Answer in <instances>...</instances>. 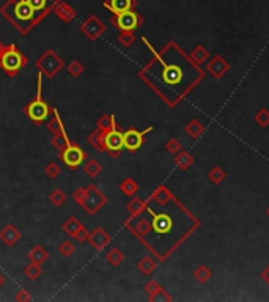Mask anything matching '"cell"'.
I'll return each instance as SVG.
<instances>
[{"label":"cell","mask_w":269,"mask_h":302,"mask_svg":"<svg viewBox=\"0 0 269 302\" xmlns=\"http://www.w3.org/2000/svg\"><path fill=\"white\" fill-rule=\"evenodd\" d=\"M121 258H123V255H121V252L120 250H112L110 252V263H114V265H118L121 261Z\"/></svg>","instance_id":"cell-23"},{"label":"cell","mask_w":269,"mask_h":302,"mask_svg":"<svg viewBox=\"0 0 269 302\" xmlns=\"http://www.w3.org/2000/svg\"><path fill=\"white\" fill-rule=\"evenodd\" d=\"M60 128H61V134H63V140L66 142V150L63 151L61 159H63V162H65L68 167H73V169H74V167L81 165L82 161H84V157H85L84 150L71 144V140L68 139L66 132H65V128H63V124L60 126Z\"/></svg>","instance_id":"cell-3"},{"label":"cell","mask_w":269,"mask_h":302,"mask_svg":"<svg viewBox=\"0 0 269 302\" xmlns=\"http://www.w3.org/2000/svg\"><path fill=\"white\" fill-rule=\"evenodd\" d=\"M137 230H139V233H142V235H148L149 232H151V224L147 222V220H140L139 225H137Z\"/></svg>","instance_id":"cell-22"},{"label":"cell","mask_w":269,"mask_h":302,"mask_svg":"<svg viewBox=\"0 0 269 302\" xmlns=\"http://www.w3.org/2000/svg\"><path fill=\"white\" fill-rule=\"evenodd\" d=\"M260 277H262V280L268 285V287H269V265L263 269V271L262 272H260Z\"/></svg>","instance_id":"cell-25"},{"label":"cell","mask_w":269,"mask_h":302,"mask_svg":"<svg viewBox=\"0 0 269 302\" xmlns=\"http://www.w3.org/2000/svg\"><path fill=\"white\" fill-rule=\"evenodd\" d=\"M172 198H173L172 192H170V190H169L167 187H165V186H159V187H157V189L154 190V194H153V200L157 202L161 206L170 203Z\"/></svg>","instance_id":"cell-17"},{"label":"cell","mask_w":269,"mask_h":302,"mask_svg":"<svg viewBox=\"0 0 269 302\" xmlns=\"http://www.w3.org/2000/svg\"><path fill=\"white\" fill-rule=\"evenodd\" d=\"M0 63H2V66H3L5 71H8L10 74H14L22 68L24 57L21 55V52L16 49V46H10L2 54V57H0Z\"/></svg>","instance_id":"cell-4"},{"label":"cell","mask_w":269,"mask_h":302,"mask_svg":"<svg viewBox=\"0 0 269 302\" xmlns=\"http://www.w3.org/2000/svg\"><path fill=\"white\" fill-rule=\"evenodd\" d=\"M205 131H207L205 124H203L200 120H197V118H194V120H191V121L186 124V132H187L192 139L202 137L203 134H205Z\"/></svg>","instance_id":"cell-14"},{"label":"cell","mask_w":269,"mask_h":302,"mask_svg":"<svg viewBox=\"0 0 269 302\" xmlns=\"http://www.w3.org/2000/svg\"><path fill=\"white\" fill-rule=\"evenodd\" d=\"M57 0H27V3L31 6V10L36 13V16L39 19L51 10V8L55 5Z\"/></svg>","instance_id":"cell-10"},{"label":"cell","mask_w":269,"mask_h":302,"mask_svg":"<svg viewBox=\"0 0 269 302\" xmlns=\"http://www.w3.org/2000/svg\"><path fill=\"white\" fill-rule=\"evenodd\" d=\"M2 11L21 30H29L36 21H39L36 13L27 3V0H8V3L2 8Z\"/></svg>","instance_id":"cell-1"},{"label":"cell","mask_w":269,"mask_h":302,"mask_svg":"<svg viewBox=\"0 0 269 302\" xmlns=\"http://www.w3.org/2000/svg\"><path fill=\"white\" fill-rule=\"evenodd\" d=\"M114 22L118 29H121L123 31H132L134 29H137L142 22V18L132 10L128 11H123V13H118L115 14Z\"/></svg>","instance_id":"cell-5"},{"label":"cell","mask_w":269,"mask_h":302,"mask_svg":"<svg viewBox=\"0 0 269 302\" xmlns=\"http://www.w3.org/2000/svg\"><path fill=\"white\" fill-rule=\"evenodd\" d=\"M254 121L263 129L269 128V109L263 107V109L257 110V114L254 115Z\"/></svg>","instance_id":"cell-18"},{"label":"cell","mask_w":269,"mask_h":302,"mask_svg":"<svg viewBox=\"0 0 269 302\" xmlns=\"http://www.w3.org/2000/svg\"><path fill=\"white\" fill-rule=\"evenodd\" d=\"M121 43L126 44V46H129V44L134 43V36L131 35V31H126V33L121 36Z\"/></svg>","instance_id":"cell-24"},{"label":"cell","mask_w":269,"mask_h":302,"mask_svg":"<svg viewBox=\"0 0 269 302\" xmlns=\"http://www.w3.org/2000/svg\"><path fill=\"white\" fill-rule=\"evenodd\" d=\"M230 63H228L222 55H214V57H212L209 61H208V66H207V69H208V73L214 77V79H217V81H220V79H224L225 76H227V73L228 71H230Z\"/></svg>","instance_id":"cell-8"},{"label":"cell","mask_w":269,"mask_h":302,"mask_svg":"<svg viewBox=\"0 0 269 302\" xmlns=\"http://www.w3.org/2000/svg\"><path fill=\"white\" fill-rule=\"evenodd\" d=\"M153 131V126H149L145 131H137V129H128L123 134V145L128 151H137L142 144H144V137L148 132Z\"/></svg>","instance_id":"cell-6"},{"label":"cell","mask_w":269,"mask_h":302,"mask_svg":"<svg viewBox=\"0 0 269 302\" xmlns=\"http://www.w3.org/2000/svg\"><path fill=\"white\" fill-rule=\"evenodd\" d=\"M27 114L33 121L41 123L44 121L47 117H49V107L43 101L41 96V74L38 76V93H36V99L31 102V104L27 107Z\"/></svg>","instance_id":"cell-2"},{"label":"cell","mask_w":269,"mask_h":302,"mask_svg":"<svg viewBox=\"0 0 269 302\" xmlns=\"http://www.w3.org/2000/svg\"><path fill=\"white\" fill-rule=\"evenodd\" d=\"M212 275H214V272H212V269L207 265H200V266H197V269L194 271V279L197 283H200V285H207L211 279H212Z\"/></svg>","instance_id":"cell-13"},{"label":"cell","mask_w":269,"mask_h":302,"mask_svg":"<svg viewBox=\"0 0 269 302\" xmlns=\"http://www.w3.org/2000/svg\"><path fill=\"white\" fill-rule=\"evenodd\" d=\"M123 192L124 194H128V195H132V194H136L137 192V184H136V182H134L132 180H126L124 182H123Z\"/></svg>","instance_id":"cell-21"},{"label":"cell","mask_w":269,"mask_h":302,"mask_svg":"<svg viewBox=\"0 0 269 302\" xmlns=\"http://www.w3.org/2000/svg\"><path fill=\"white\" fill-rule=\"evenodd\" d=\"M175 165L178 167L179 170H183V172H187L191 167L194 165L195 162V159L191 153H187V151H179V153H177L175 156Z\"/></svg>","instance_id":"cell-11"},{"label":"cell","mask_w":269,"mask_h":302,"mask_svg":"<svg viewBox=\"0 0 269 302\" xmlns=\"http://www.w3.org/2000/svg\"><path fill=\"white\" fill-rule=\"evenodd\" d=\"M266 216L269 217V206H268V208H266Z\"/></svg>","instance_id":"cell-26"},{"label":"cell","mask_w":269,"mask_h":302,"mask_svg":"<svg viewBox=\"0 0 269 302\" xmlns=\"http://www.w3.org/2000/svg\"><path fill=\"white\" fill-rule=\"evenodd\" d=\"M208 180H209L214 186H220V184H222V182L227 180V172L222 169V167L214 165V167H211L209 172H208Z\"/></svg>","instance_id":"cell-15"},{"label":"cell","mask_w":269,"mask_h":302,"mask_svg":"<svg viewBox=\"0 0 269 302\" xmlns=\"http://www.w3.org/2000/svg\"><path fill=\"white\" fill-rule=\"evenodd\" d=\"M153 214V222H151V228L154 230V232L157 235H165V233H169L170 230H172V225H173V222H172V217L169 216V214Z\"/></svg>","instance_id":"cell-9"},{"label":"cell","mask_w":269,"mask_h":302,"mask_svg":"<svg viewBox=\"0 0 269 302\" xmlns=\"http://www.w3.org/2000/svg\"><path fill=\"white\" fill-rule=\"evenodd\" d=\"M165 148H167V151L169 153H172V154H177V153H179L181 151V144H179V140L178 139H170L169 142H167V145H165Z\"/></svg>","instance_id":"cell-20"},{"label":"cell","mask_w":269,"mask_h":302,"mask_svg":"<svg viewBox=\"0 0 269 302\" xmlns=\"http://www.w3.org/2000/svg\"><path fill=\"white\" fill-rule=\"evenodd\" d=\"M156 261L153 260V258H149V257H147V258H144V260H142L140 261V263H139V269H140V271L142 272H144V274H151L153 271H154V269H156Z\"/></svg>","instance_id":"cell-19"},{"label":"cell","mask_w":269,"mask_h":302,"mask_svg":"<svg viewBox=\"0 0 269 302\" xmlns=\"http://www.w3.org/2000/svg\"><path fill=\"white\" fill-rule=\"evenodd\" d=\"M104 148L109 150V151H120L124 148L123 145V134L117 129V124H115V117H112V126H110V129L107 131L106 137H104Z\"/></svg>","instance_id":"cell-7"},{"label":"cell","mask_w":269,"mask_h":302,"mask_svg":"<svg viewBox=\"0 0 269 302\" xmlns=\"http://www.w3.org/2000/svg\"><path fill=\"white\" fill-rule=\"evenodd\" d=\"M209 59V51L207 49L205 46H195L192 52H191V60L197 65H203V63H207Z\"/></svg>","instance_id":"cell-16"},{"label":"cell","mask_w":269,"mask_h":302,"mask_svg":"<svg viewBox=\"0 0 269 302\" xmlns=\"http://www.w3.org/2000/svg\"><path fill=\"white\" fill-rule=\"evenodd\" d=\"M106 6H107L109 10L112 11L114 14H118V13H123V11L132 10L134 0H107V2H106Z\"/></svg>","instance_id":"cell-12"}]
</instances>
